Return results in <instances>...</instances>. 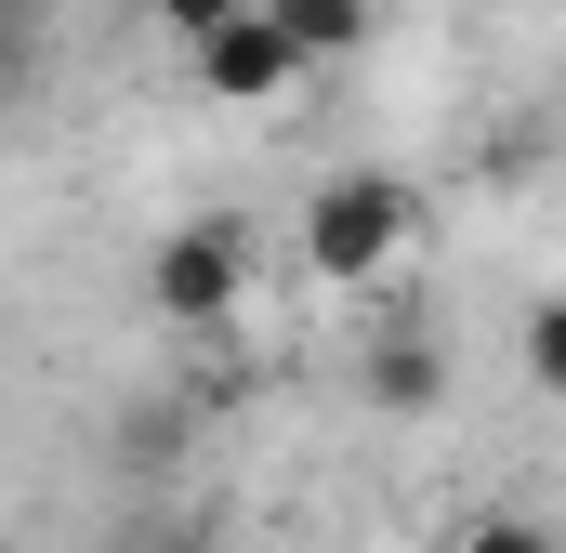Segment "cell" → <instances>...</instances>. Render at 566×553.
<instances>
[{"mask_svg":"<svg viewBox=\"0 0 566 553\" xmlns=\"http://www.w3.org/2000/svg\"><path fill=\"white\" fill-rule=\"evenodd\" d=\"M409 238H422V198H409L396 171H329V185L303 198V264L343 276V290L396 276V264H409Z\"/></svg>","mask_w":566,"mask_h":553,"instance_id":"obj_1","label":"cell"},{"mask_svg":"<svg viewBox=\"0 0 566 553\" xmlns=\"http://www.w3.org/2000/svg\"><path fill=\"white\" fill-rule=\"evenodd\" d=\"M145 303H158L171 330H224V316L251 303V225H238V211L171 225V238L145 251Z\"/></svg>","mask_w":566,"mask_h":553,"instance_id":"obj_2","label":"cell"},{"mask_svg":"<svg viewBox=\"0 0 566 553\" xmlns=\"http://www.w3.org/2000/svg\"><path fill=\"white\" fill-rule=\"evenodd\" d=\"M185 53H198V93H211V106H277V93L316 80V66L277 40V13H264V0H238V13H224V27H198Z\"/></svg>","mask_w":566,"mask_h":553,"instance_id":"obj_3","label":"cell"},{"mask_svg":"<svg viewBox=\"0 0 566 553\" xmlns=\"http://www.w3.org/2000/svg\"><path fill=\"white\" fill-rule=\"evenodd\" d=\"M356 396H369V409H434V396H448V343H434V330H396V343H369V369H356Z\"/></svg>","mask_w":566,"mask_h":553,"instance_id":"obj_4","label":"cell"},{"mask_svg":"<svg viewBox=\"0 0 566 553\" xmlns=\"http://www.w3.org/2000/svg\"><path fill=\"white\" fill-rule=\"evenodd\" d=\"M264 13H277V40L303 66H343V53L369 40V0H264Z\"/></svg>","mask_w":566,"mask_h":553,"instance_id":"obj_5","label":"cell"},{"mask_svg":"<svg viewBox=\"0 0 566 553\" xmlns=\"http://www.w3.org/2000/svg\"><path fill=\"white\" fill-rule=\"evenodd\" d=\"M40 93V0H0V106Z\"/></svg>","mask_w":566,"mask_h":553,"instance_id":"obj_6","label":"cell"},{"mask_svg":"<svg viewBox=\"0 0 566 553\" xmlns=\"http://www.w3.org/2000/svg\"><path fill=\"white\" fill-rule=\"evenodd\" d=\"M461 553H554V528H541V514H474Z\"/></svg>","mask_w":566,"mask_h":553,"instance_id":"obj_7","label":"cell"},{"mask_svg":"<svg viewBox=\"0 0 566 553\" xmlns=\"http://www.w3.org/2000/svg\"><path fill=\"white\" fill-rule=\"evenodd\" d=\"M527 383H566V316L554 303H527Z\"/></svg>","mask_w":566,"mask_h":553,"instance_id":"obj_8","label":"cell"},{"mask_svg":"<svg viewBox=\"0 0 566 553\" xmlns=\"http://www.w3.org/2000/svg\"><path fill=\"white\" fill-rule=\"evenodd\" d=\"M145 13H158V27H171V40H198V27H224V13H238V0H145Z\"/></svg>","mask_w":566,"mask_h":553,"instance_id":"obj_9","label":"cell"}]
</instances>
